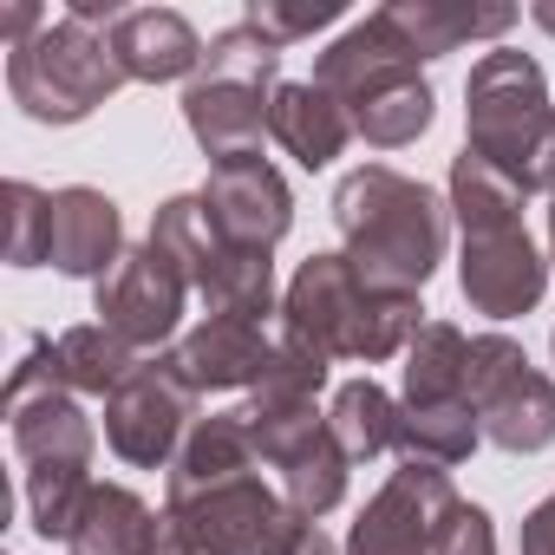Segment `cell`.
<instances>
[{
    "label": "cell",
    "mask_w": 555,
    "mask_h": 555,
    "mask_svg": "<svg viewBox=\"0 0 555 555\" xmlns=\"http://www.w3.org/2000/svg\"><path fill=\"white\" fill-rule=\"evenodd\" d=\"M334 229H340V255L373 288L418 295L444 261L451 203L392 164H360L334 183Z\"/></svg>",
    "instance_id": "cell-1"
},
{
    "label": "cell",
    "mask_w": 555,
    "mask_h": 555,
    "mask_svg": "<svg viewBox=\"0 0 555 555\" xmlns=\"http://www.w3.org/2000/svg\"><path fill=\"white\" fill-rule=\"evenodd\" d=\"M418 327H425L418 295L373 288L340 248L308 255L295 268L288 295H282V334L301 340V347H314V353H327V360L379 366V360L405 353Z\"/></svg>",
    "instance_id": "cell-2"
},
{
    "label": "cell",
    "mask_w": 555,
    "mask_h": 555,
    "mask_svg": "<svg viewBox=\"0 0 555 555\" xmlns=\"http://www.w3.org/2000/svg\"><path fill=\"white\" fill-rule=\"evenodd\" d=\"M314 86L340 99V112L353 118V138H366L373 151H405L431 131L438 99L412 60V47L392 34L386 14L353 21L321 60H314Z\"/></svg>",
    "instance_id": "cell-3"
},
{
    "label": "cell",
    "mask_w": 555,
    "mask_h": 555,
    "mask_svg": "<svg viewBox=\"0 0 555 555\" xmlns=\"http://www.w3.org/2000/svg\"><path fill=\"white\" fill-rule=\"evenodd\" d=\"M464 151L496 164L522 196H555V99L529 53L490 47L464 79Z\"/></svg>",
    "instance_id": "cell-4"
},
{
    "label": "cell",
    "mask_w": 555,
    "mask_h": 555,
    "mask_svg": "<svg viewBox=\"0 0 555 555\" xmlns=\"http://www.w3.org/2000/svg\"><path fill=\"white\" fill-rule=\"evenodd\" d=\"M118 86H131V79L112 53V34H99L73 14L47 21L27 47L8 53V92L34 125H79Z\"/></svg>",
    "instance_id": "cell-5"
},
{
    "label": "cell",
    "mask_w": 555,
    "mask_h": 555,
    "mask_svg": "<svg viewBox=\"0 0 555 555\" xmlns=\"http://www.w3.org/2000/svg\"><path fill=\"white\" fill-rule=\"evenodd\" d=\"M314 529L321 522H308L274 483H261V470L164 503V535L196 555H301Z\"/></svg>",
    "instance_id": "cell-6"
},
{
    "label": "cell",
    "mask_w": 555,
    "mask_h": 555,
    "mask_svg": "<svg viewBox=\"0 0 555 555\" xmlns=\"http://www.w3.org/2000/svg\"><path fill=\"white\" fill-rule=\"evenodd\" d=\"M235 418H242L255 457L282 477V496L308 522L340 509L353 457L340 451V438H334L327 412H314V399H248V405H235Z\"/></svg>",
    "instance_id": "cell-7"
},
{
    "label": "cell",
    "mask_w": 555,
    "mask_h": 555,
    "mask_svg": "<svg viewBox=\"0 0 555 555\" xmlns=\"http://www.w3.org/2000/svg\"><path fill=\"white\" fill-rule=\"evenodd\" d=\"M470 412L483 438L509 457H535L555 444V379L522 353L509 334H477L470 340Z\"/></svg>",
    "instance_id": "cell-8"
},
{
    "label": "cell",
    "mask_w": 555,
    "mask_h": 555,
    "mask_svg": "<svg viewBox=\"0 0 555 555\" xmlns=\"http://www.w3.org/2000/svg\"><path fill=\"white\" fill-rule=\"evenodd\" d=\"M196 386L183 379L177 353H144L125 386L105 399V444L112 457H125L131 470H170V457L183 451L190 425H196Z\"/></svg>",
    "instance_id": "cell-9"
},
{
    "label": "cell",
    "mask_w": 555,
    "mask_h": 555,
    "mask_svg": "<svg viewBox=\"0 0 555 555\" xmlns=\"http://www.w3.org/2000/svg\"><path fill=\"white\" fill-rule=\"evenodd\" d=\"M457 288H464L470 314H483V321H516V314H535L542 308V295H548V261L529 242L522 216L464 229Z\"/></svg>",
    "instance_id": "cell-10"
},
{
    "label": "cell",
    "mask_w": 555,
    "mask_h": 555,
    "mask_svg": "<svg viewBox=\"0 0 555 555\" xmlns=\"http://www.w3.org/2000/svg\"><path fill=\"white\" fill-rule=\"evenodd\" d=\"M457 483L438 464H412L399 457V470L366 496V509L347 529L340 555H431L438 548V522L451 516Z\"/></svg>",
    "instance_id": "cell-11"
},
{
    "label": "cell",
    "mask_w": 555,
    "mask_h": 555,
    "mask_svg": "<svg viewBox=\"0 0 555 555\" xmlns=\"http://www.w3.org/2000/svg\"><path fill=\"white\" fill-rule=\"evenodd\" d=\"M183 301H190V282L151 248H125V261L105 274V282L92 288V314L99 327H112L125 347L138 353H170L177 327H183Z\"/></svg>",
    "instance_id": "cell-12"
},
{
    "label": "cell",
    "mask_w": 555,
    "mask_h": 555,
    "mask_svg": "<svg viewBox=\"0 0 555 555\" xmlns=\"http://www.w3.org/2000/svg\"><path fill=\"white\" fill-rule=\"evenodd\" d=\"M196 196H203L216 235L222 242H242V248H274V242L295 229V190H288V177L274 170L261 151L255 157L209 164V177H203Z\"/></svg>",
    "instance_id": "cell-13"
},
{
    "label": "cell",
    "mask_w": 555,
    "mask_h": 555,
    "mask_svg": "<svg viewBox=\"0 0 555 555\" xmlns=\"http://www.w3.org/2000/svg\"><path fill=\"white\" fill-rule=\"evenodd\" d=\"M268 105H274V86H248V79L196 73L183 86V125H190V138L203 144L209 164L255 157L261 138H268Z\"/></svg>",
    "instance_id": "cell-14"
},
{
    "label": "cell",
    "mask_w": 555,
    "mask_h": 555,
    "mask_svg": "<svg viewBox=\"0 0 555 555\" xmlns=\"http://www.w3.org/2000/svg\"><path fill=\"white\" fill-rule=\"evenodd\" d=\"M47 261L60 274H73V282H105V274L125 261V216L105 190L92 183H66L53 190V248Z\"/></svg>",
    "instance_id": "cell-15"
},
{
    "label": "cell",
    "mask_w": 555,
    "mask_h": 555,
    "mask_svg": "<svg viewBox=\"0 0 555 555\" xmlns=\"http://www.w3.org/2000/svg\"><path fill=\"white\" fill-rule=\"evenodd\" d=\"M177 366L196 392H235V386H261L268 373V353H274V334L261 321H235V314H203L177 347Z\"/></svg>",
    "instance_id": "cell-16"
},
{
    "label": "cell",
    "mask_w": 555,
    "mask_h": 555,
    "mask_svg": "<svg viewBox=\"0 0 555 555\" xmlns=\"http://www.w3.org/2000/svg\"><path fill=\"white\" fill-rule=\"evenodd\" d=\"M112 53L131 86H177L203 73V40L177 8H125L112 27Z\"/></svg>",
    "instance_id": "cell-17"
},
{
    "label": "cell",
    "mask_w": 555,
    "mask_h": 555,
    "mask_svg": "<svg viewBox=\"0 0 555 555\" xmlns=\"http://www.w3.org/2000/svg\"><path fill=\"white\" fill-rule=\"evenodd\" d=\"M268 138L282 144L301 170H327L353 144V118L314 79H282L274 86V105H268Z\"/></svg>",
    "instance_id": "cell-18"
},
{
    "label": "cell",
    "mask_w": 555,
    "mask_h": 555,
    "mask_svg": "<svg viewBox=\"0 0 555 555\" xmlns=\"http://www.w3.org/2000/svg\"><path fill=\"white\" fill-rule=\"evenodd\" d=\"M164 548V516L131 490V483H92L66 555H157Z\"/></svg>",
    "instance_id": "cell-19"
},
{
    "label": "cell",
    "mask_w": 555,
    "mask_h": 555,
    "mask_svg": "<svg viewBox=\"0 0 555 555\" xmlns=\"http://www.w3.org/2000/svg\"><path fill=\"white\" fill-rule=\"evenodd\" d=\"M392 21V34L412 47V60H444L470 40H503L516 27V8H457V0H392L379 8Z\"/></svg>",
    "instance_id": "cell-20"
},
{
    "label": "cell",
    "mask_w": 555,
    "mask_h": 555,
    "mask_svg": "<svg viewBox=\"0 0 555 555\" xmlns=\"http://www.w3.org/2000/svg\"><path fill=\"white\" fill-rule=\"evenodd\" d=\"M196 301L209 314H235V321H261L282 314L274 308V248H242V242H216V255L196 274Z\"/></svg>",
    "instance_id": "cell-21"
},
{
    "label": "cell",
    "mask_w": 555,
    "mask_h": 555,
    "mask_svg": "<svg viewBox=\"0 0 555 555\" xmlns=\"http://www.w3.org/2000/svg\"><path fill=\"white\" fill-rule=\"evenodd\" d=\"M470 334L457 321H425L405 347V399L412 412L431 405H470Z\"/></svg>",
    "instance_id": "cell-22"
},
{
    "label": "cell",
    "mask_w": 555,
    "mask_h": 555,
    "mask_svg": "<svg viewBox=\"0 0 555 555\" xmlns=\"http://www.w3.org/2000/svg\"><path fill=\"white\" fill-rule=\"evenodd\" d=\"M138 360H144V353H138V347H125V340H118L112 327H99V321L66 327V334H53V340H47V373H53L73 399H112Z\"/></svg>",
    "instance_id": "cell-23"
},
{
    "label": "cell",
    "mask_w": 555,
    "mask_h": 555,
    "mask_svg": "<svg viewBox=\"0 0 555 555\" xmlns=\"http://www.w3.org/2000/svg\"><path fill=\"white\" fill-rule=\"evenodd\" d=\"M327 425H334V438L353 464H366L379 451H399V399L379 379H347L327 405Z\"/></svg>",
    "instance_id": "cell-24"
},
{
    "label": "cell",
    "mask_w": 555,
    "mask_h": 555,
    "mask_svg": "<svg viewBox=\"0 0 555 555\" xmlns=\"http://www.w3.org/2000/svg\"><path fill=\"white\" fill-rule=\"evenodd\" d=\"M183 282H190V295H196V274H203V261L216 255V222H209V209H203V196H164L157 203V216H151V235H144Z\"/></svg>",
    "instance_id": "cell-25"
},
{
    "label": "cell",
    "mask_w": 555,
    "mask_h": 555,
    "mask_svg": "<svg viewBox=\"0 0 555 555\" xmlns=\"http://www.w3.org/2000/svg\"><path fill=\"white\" fill-rule=\"evenodd\" d=\"M444 203H451V222L457 229H477V222H503V216H522V190L483 164L477 151H457L451 157V177H444Z\"/></svg>",
    "instance_id": "cell-26"
},
{
    "label": "cell",
    "mask_w": 555,
    "mask_h": 555,
    "mask_svg": "<svg viewBox=\"0 0 555 555\" xmlns=\"http://www.w3.org/2000/svg\"><path fill=\"white\" fill-rule=\"evenodd\" d=\"M282 53H288V47H274L261 27L235 21V27H222V34L209 40L203 73H209V79H248V86H282Z\"/></svg>",
    "instance_id": "cell-27"
},
{
    "label": "cell",
    "mask_w": 555,
    "mask_h": 555,
    "mask_svg": "<svg viewBox=\"0 0 555 555\" xmlns=\"http://www.w3.org/2000/svg\"><path fill=\"white\" fill-rule=\"evenodd\" d=\"M0 216H8V261L14 268H40L53 248V190L14 177L0 190Z\"/></svg>",
    "instance_id": "cell-28"
},
{
    "label": "cell",
    "mask_w": 555,
    "mask_h": 555,
    "mask_svg": "<svg viewBox=\"0 0 555 555\" xmlns=\"http://www.w3.org/2000/svg\"><path fill=\"white\" fill-rule=\"evenodd\" d=\"M327 366H334L327 353H314V347H301L288 334H274V353H268V373H261L255 399H321Z\"/></svg>",
    "instance_id": "cell-29"
},
{
    "label": "cell",
    "mask_w": 555,
    "mask_h": 555,
    "mask_svg": "<svg viewBox=\"0 0 555 555\" xmlns=\"http://www.w3.org/2000/svg\"><path fill=\"white\" fill-rule=\"evenodd\" d=\"M242 21L261 27L274 47H295V40H308V34H321V27L340 21V0H301V8H288V0H248Z\"/></svg>",
    "instance_id": "cell-30"
},
{
    "label": "cell",
    "mask_w": 555,
    "mask_h": 555,
    "mask_svg": "<svg viewBox=\"0 0 555 555\" xmlns=\"http://www.w3.org/2000/svg\"><path fill=\"white\" fill-rule=\"evenodd\" d=\"M431 555H496V522L483 503H451V516L438 522V548Z\"/></svg>",
    "instance_id": "cell-31"
},
{
    "label": "cell",
    "mask_w": 555,
    "mask_h": 555,
    "mask_svg": "<svg viewBox=\"0 0 555 555\" xmlns=\"http://www.w3.org/2000/svg\"><path fill=\"white\" fill-rule=\"evenodd\" d=\"M522 555H555V490L522 516Z\"/></svg>",
    "instance_id": "cell-32"
},
{
    "label": "cell",
    "mask_w": 555,
    "mask_h": 555,
    "mask_svg": "<svg viewBox=\"0 0 555 555\" xmlns=\"http://www.w3.org/2000/svg\"><path fill=\"white\" fill-rule=\"evenodd\" d=\"M40 27H47V14L34 8V0H8V8H0V34H8V53H14V47H27Z\"/></svg>",
    "instance_id": "cell-33"
},
{
    "label": "cell",
    "mask_w": 555,
    "mask_h": 555,
    "mask_svg": "<svg viewBox=\"0 0 555 555\" xmlns=\"http://www.w3.org/2000/svg\"><path fill=\"white\" fill-rule=\"evenodd\" d=\"M529 21H535L542 34H555V0H535V8H529Z\"/></svg>",
    "instance_id": "cell-34"
},
{
    "label": "cell",
    "mask_w": 555,
    "mask_h": 555,
    "mask_svg": "<svg viewBox=\"0 0 555 555\" xmlns=\"http://www.w3.org/2000/svg\"><path fill=\"white\" fill-rule=\"evenodd\" d=\"M301 555H340V548H334V542H327V535H321V529H314V535H308V548H301Z\"/></svg>",
    "instance_id": "cell-35"
},
{
    "label": "cell",
    "mask_w": 555,
    "mask_h": 555,
    "mask_svg": "<svg viewBox=\"0 0 555 555\" xmlns=\"http://www.w3.org/2000/svg\"><path fill=\"white\" fill-rule=\"evenodd\" d=\"M548 268H555V196H548Z\"/></svg>",
    "instance_id": "cell-36"
},
{
    "label": "cell",
    "mask_w": 555,
    "mask_h": 555,
    "mask_svg": "<svg viewBox=\"0 0 555 555\" xmlns=\"http://www.w3.org/2000/svg\"><path fill=\"white\" fill-rule=\"evenodd\" d=\"M157 555H196V548H183V542H170V535H164V548H157Z\"/></svg>",
    "instance_id": "cell-37"
},
{
    "label": "cell",
    "mask_w": 555,
    "mask_h": 555,
    "mask_svg": "<svg viewBox=\"0 0 555 555\" xmlns=\"http://www.w3.org/2000/svg\"><path fill=\"white\" fill-rule=\"evenodd\" d=\"M548 353H555V340H548Z\"/></svg>",
    "instance_id": "cell-38"
}]
</instances>
